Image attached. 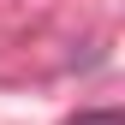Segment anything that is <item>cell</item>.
Returning <instances> with one entry per match:
<instances>
[{
  "mask_svg": "<svg viewBox=\"0 0 125 125\" xmlns=\"http://www.w3.org/2000/svg\"><path fill=\"white\" fill-rule=\"evenodd\" d=\"M72 125H125V113L119 107H95V113H77Z\"/></svg>",
  "mask_w": 125,
  "mask_h": 125,
  "instance_id": "6da1fadb",
  "label": "cell"
}]
</instances>
